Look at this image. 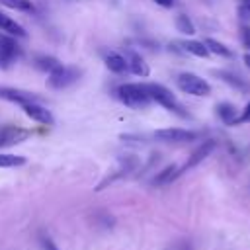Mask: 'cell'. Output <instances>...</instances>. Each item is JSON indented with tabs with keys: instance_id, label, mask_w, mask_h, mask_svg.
<instances>
[{
	"instance_id": "6da1fadb",
	"label": "cell",
	"mask_w": 250,
	"mask_h": 250,
	"mask_svg": "<svg viewBox=\"0 0 250 250\" xmlns=\"http://www.w3.org/2000/svg\"><path fill=\"white\" fill-rule=\"evenodd\" d=\"M115 96H117V100L121 104H125L131 109H145L152 102L148 92H146V86L145 84H137V82L119 84L117 90H115Z\"/></svg>"
},
{
	"instance_id": "7a4b0ae2",
	"label": "cell",
	"mask_w": 250,
	"mask_h": 250,
	"mask_svg": "<svg viewBox=\"0 0 250 250\" xmlns=\"http://www.w3.org/2000/svg\"><path fill=\"white\" fill-rule=\"evenodd\" d=\"M145 86H146V92H148V96H150L152 102H156L158 105H162L164 109H168V111H172V113H176L180 117H188V113L184 111L182 104L176 100V96L166 86L156 84V82H148Z\"/></svg>"
},
{
	"instance_id": "3957f363",
	"label": "cell",
	"mask_w": 250,
	"mask_h": 250,
	"mask_svg": "<svg viewBox=\"0 0 250 250\" xmlns=\"http://www.w3.org/2000/svg\"><path fill=\"white\" fill-rule=\"evenodd\" d=\"M176 84L178 88L184 92V94H189V96H197V98H205L211 94V86L205 78L193 74V72H182L178 74L176 78Z\"/></svg>"
},
{
	"instance_id": "277c9868",
	"label": "cell",
	"mask_w": 250,
	"mask_h": 250,
	"mask_svg": "<svg viewBox=\"0 0 250 250\" xmlns=\"http://www.w3.org/2000/svg\"><path fill=\"white\" fill-rule=\"evenodd\" d=\"M80 74H82L80 68L61 64L55 72L49 74L47 84H49V88H53V90H62V88H68L70 84H74V82L80 78Z\"/></svg>"
},
{
	"instance_id": "5b68a950",
	"label": "cell",
	"mask_w": 250,
	"mask_h": 250,
	"mask_svg": "<svg viewBox=\"0 0 250 250\" xmlns=\"http://www.w3.org/2000/svg\"><path fill=\"white\" fill-rule=\"evenodd\" d=\"M199 133L191 129H182V127H168V129H158L154 131V139L162 143H191L197 141Z\"/></svg>"
},
{
	"instance_id": "8992f818",
	"label": "cell",
	"mask_w": 250,
	"mask_h": 250,
	"mask_svg": "<svg viewBox=\"0 0 250 250\" xmlns=\"http://www.w3.org/2000/svg\"><path fill=\"white\" fill-rule=\"evenodd\" d=\"M29 137H31V131H27L23 127L4 125V127H0V148H6V146H14L18 143H23Z\"/></svg>"
},
{
	"instance_id": "52a82bcc",
	"label": "cell",
	"mask_w": 250,
	"mask_h": 250,
	"mask_svg": "<svg viewBox=\"0 0 250 250\" xmlns=\"http://www.w3.org/2000/svg\"><path fill=\"white\" fill-rule=\"evenodd\" d=\"M21 109H23V113H25L29 119H33V121H37V123H41V125H53V123H55L53 113H51L45 105H41L39 102L23 104Z\"/></svg>"
},
{
	"instance_id": "ba28073f",
	"label": "cell",
	"mask_w": 250,
	"mask_h": 250,
	"mask_svg": "<svg viewBox=\"0 0 250 250\" xmlns=\"http://www.w3.org/2000/svg\"><path fill=\"white\" fill-rule=\"evenodd\" d=\"M215 145H217V143H215L213 139L203 141V143H201V145H199V146H197V148H195V150L189 154L188 162H186V164L180 168V174H184V172H188L189 168H193V166H197L199 162H203V160H205V158H207V156H209V154L215 150Z\"/></svg>"
},
{
	"instance_id": "9c48e42d",
	"label": "cell",
	"mask_w": 250,
	"mask_h": 250,
	"mask_svg": "<svg viewBox=\"0 0 250 250\" xmlns=\"http://www.w3.org/2000/svg\"><path fill=\"white\" fill-rule=\"evenodd\" d=\"M0 98L2 100H8V102H14V104H29V102H41L39 96H35L33 92H27V90H18V88H8V86H0Z\"/></svg>"
},
{
	"instance_id": "30bf717a",
	"label": "cell",
	"mask_w": 250,
	"mask_h": 250,
	"mask_svg": "<svg viewBox=\"0 0 250 250\" xmlns=\"http://www.w3.org/2000/svg\"><path fill=\"white\" fill-rule=\"evenodd\" d=\"M125 61H127V68L133 72V74H137V76H141V78H146L148 74H150V68H148V64L145 62V59L137 53V51H133V49H125Z\"/></svg>"
},
{
	"instance_id": "8fae6325",
	"label": "cell",
	"mask_w": 250,
	"mask_h": 250,
	"mask_svg": "<svg viewBox=\"0 0 250 250\" xmlns=\"http://www.w3.org/2000/svg\"><path fill=\"white\" fill-rule=\"evenodd\" d=\"M0 53L4 55L6 64L14 62V61L21 55V49H20V45L16 43V37H12V35L0 31Z\"/></svg>"
},
{
	"instance_id": "7c38bea8",
	"label": "cell",
	"mask_w": 250,
	"mask_h": 250,
	"mask_svg": "<svg viewBox=\"0 0 250 250\" xmlns=\"http://www.w3.org/2000/svg\"><path fill=\"white\" fill-rule=\"evenodd\" d=\"M104 62H105V66H107L113 74H123V72L129 70L125 57H123L121 53H117V51H107V53H104Z\"/></svg>"
},
{
	"instance_id": "4fadbf2b",
	"label": "cell",
	"mask_w": 250,
	"mask_h": 250,
	"mask_svg": "<svg viewBox=\"0 0 250 250\" xmlns=\"http://www.w3.org/2000/svg\"><path fill=\"white\" fill-rule=\"evenodd\" d=\"M215 111H217V117H219L225 125H236L238 109H236L232 104H229V102H221V104H217Z\"/></svg>"
},
{
	"instance_id": "5bb4252c",
	"label": "cell",
	"mask_w": 250,
	"mask_h": 250,
	"mask_svg": "<svg viewBox=\"0 0 250 250\" xmlns=\"http://www.w3.org/2000/svg\"><path fill=\"white\" fill-rule=\"evenodd\" d=\"M0 31L8 33V35H12V37H25V35H27L25 29H23L16 20H12L10 16H6V14H2V12H0Z\"/></svg>"
},
{
	"instance_id": "9a60e30c",
	"label": "cell",
	"mask_w": 250,
	"mask_h": 250,
	"mask_svg": "<svg viewBox=\"0 0 250 250\" xmlns=\"http://www.w3.org/2000/svg\"><path fill=\"white\" fill-rule=\"evenodd\" d=\"M180 176V166L176 164H168L164 170H160L154 178H152V186H166L170 182H174Z\"/></svg>"
},
{
	"instance_id": "2e32d148",
	"label": "cell",
	"mask_w": 250,
	"mask_h": 250,
	"mask_svg": "<svg viewBox=\"0 0 250 250\" xmlns=\"http://www.w3.org/2000/svg\"><path fill=\"white\" fill-rule=\"evenodd\" d=\"M180 47H182V51H184V53H189V55H193V57H199V59L209 57V51H207V47H205V43H203V41L188 39V41H182V43H180Z\"/></svg>"
},
{
	"instance_id": "e0dca14e",
	"label": "cell",
	"mask_w": 250,
	"mask_h": 250,
	"mask_svg": "<svg viewBox=\"0 0 250 250\" xmlns=\"http://www.w3.org/2000/svg\"><path fill=\"white\" fill-rule=\"evenodd\" d=\"M223 82H227L229 86H232L234 90H240V92H248L250 90V84L248 82H244L240 76H236V74H232V72H229V70H217L215 72Z\"/></svg>"
},
{
	"instance_id": "ac0fdd59",
	"label": "cell",
	"mask_w": 250,
	"mask_h": 250,
	"mask_svg": "<svg viewBox=\"0 0 250 250\" xmlns=\"http://www.w3.org/2000/svg\"><path fill=\"white\" fill-rule=\"evenodd\" d=\"M62 62L59 61V59H55V57H51V55H37L35 57V66L39 68V70H45V72H55L59 66H61Z\"/></svg>"
},
{
	"instance_id": "d6986e66",
	"label": "cell",
	"mask_w": 250,
	"mask_h": 250,
	"mask_svg": "<svg viewBox=\"0 0 250 250\" xmlns=\"http://www.w3.org/2000/svg\"><path fill=\"white\" fill-rule=\"evenodd\" d=\"M203 43H205L207 51H209V53H213V55H219V57H227V59L232 55V53H230V49H229L227 45H223L221 41H217V39H213V37H207Z\"/></svg>"
},
{
	"instance_id": "ffe728a7",
	"label": "cell",
	"mask_w": 250,
	"mask_h": 250,
	"mask_svg": "<svg viewBox=\"0 0 250 250\" xmlns=\"http://www.w3.org/2000/svg\"><path fill=\"white\" fill-rule=\"evenodd\" d=\"M23 164H25V156L0 152V168H18V166H23Z\"/></svg>"
},
{
	"instance_id": "44dd1931",
	"label": "cell",
	"mask_w": 250,
	"mask_h": 250,
	"mask_svg": "<svg viewBox=\"0 0 250 250\" xmlns=\"http://www.w3.org/2000/svg\"><path fill=\"white\" fill-rule=\"evenodd\" d=\"M176 29L180 33H184V35H193L195 33V25L189 20V16H186V14H178L176 16Z\"/></svg>"
},
{
	"instance_id": "7402d4cb",
	"label": "cell",
	"mask_w": 250,
	"mask_h": 250,
	"mask_svg": "<svg viewBox=\"0 0 250 250\" xmlns=\"http://www.w3.org/2000/svg\"><path fill=\"white\" fill-rule=\"evenodd\" d=\"M4 6L12 8V10H21V12H33L35 6L31 0H0Z\"/></svg>"
},
{
	"instance_id": "603a6c76",
	"label": "cell",
	"mask_w": 250,
	"mask_h": 250,
	"mask_svg": "<svg viewBox=\"0 0 250 250\" xmlns=\"http://www.w3.org/2000/svg\"><path fill=\"white\" fill-rule=\"evenodd\" d=\"M240 41H242V47L250 53V25L240 27Z\"/></svg>"
},
{
	"instance_id": "cb8c5ba5",
	"label": "cell",
	"mask_w": 250,
	"mask_h": 250,
	"mask_svg": "<svg viewBox=\"0 0 250 250\" xmlns=\"http://www.w3.org/2000/svg\"><path fill=\"white\" fill-rule=\"evenodd\" d=\"M166 250H193V244L189 240H178V242H172Z\"/></svg>"
},
{
	"instance_id": "d4e9b609",
	"label": "cell",
	"mask_w": 250,
	"mask_h": 250,
	"mask_svg": "<svg viewBox=\"0 0 250 250\" xmlns=\"http://www.w3.org/2000/svg\"><path fill=\"white\" fill-rule=\"evenodd\" d=\"M39 244H41L43 250H59V246H57L49 236H41V238H39Z\"/></svg>"
},
{
	"instance_id": "484cf974",
	"label": "cell",
	"mask_w": 250,
	"mask_h": 250,
	"mask_svg": "<svg viewBox=\"0 0 250 250\" xmlns=\"http://www.w3.org/2000/svg\"><path fill=\"white\" fill-rule=\"evenodd\" d=\"M248 121H250V102L246 104V107H244V109H242V113L238 115L236 125H238V123H248Z\"/></svg>"
},
{
	"instance_id": "4316f807",
	"label": "cell",
	"mask_w": 250,
	"mask_h": 250,
	"mask_svg": "<svg viewBox=\"0 0 250 250\" xmlns=\"http://www.w3.org/2000/svg\"><path fill=\"white\" fill-rule=\"evenodd\" d=\"M158 6H162V8H172V6H176V0H154Z\"/></svg>"
},
{
	"instance_id": "83f0119b",
	"label": "cell",
	"mask_w": 250,
	"mask_h": 250,
	"mask_svg": "<svg viewBox=\"0 0 250 250\" xmlns=\"http://www.w3.org/2000/svg\"><path fill=\"white\" fill-rule=\"evenodd\" d=\"M238 14H240L242 18H246V20H250V8H246V6H240V10H238Z\"/></svg>"
},
{
	"instance_id": "f1b7e54d",
	"label": "cell",
	"mask_w": 250,
	"mask_h": 250,
	"mask_svg": "<svg viewBox=\"0 0 250 250\" xmlns=\"http://www.w3.org/2000/svg\"><path fill=\"white\" fill-rule=\"evenodd\" d=\"M244 62H246V66L250 68V53H246V55H244Z\"/></svg>"
},
{
	"instance_id": "f546056e",
	"label": "cell",
	"mask_w": 250,
	"mask_h": 250,
	"mask_svg": "<svg viewBox=\"0 0 250 250\" xmlns=\"http://www.w3.org/2000/svg\"><path fill=\"white\" fill-rule=\"evenodd\" d=\"M242 6H246V8H250V0H242Z\"/></svg>"
}]
</instances>
